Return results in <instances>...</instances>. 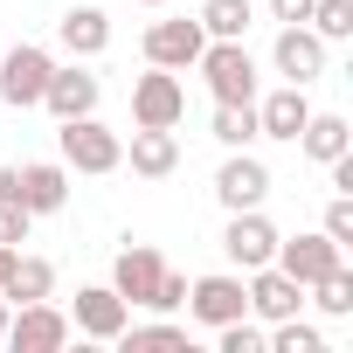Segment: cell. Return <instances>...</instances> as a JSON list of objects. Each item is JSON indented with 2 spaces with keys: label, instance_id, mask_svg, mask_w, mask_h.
<instances>
[{
  "label": "cell",
  "instance_id": "obj_1",
  "mask_svg": "<svg viewBox=\"0 0 353 353\" xmlns=\"http://www.w3.org/2000/svg\"><path fill=\"white\" fill-rule=\"evenodd\" d=\"M0 201H21L28 215H63V208H70V166H63V159L0 166Z\"/></svg>",
  "mask_w": 353,
  "mask_h": 353
},
{
  "label": "cell",
  "instance_id": "obj_2",
  "mask_svg": "<svg viewBox=\"0 0 353 353\" xmlns=\"http://www.w3.org/2000/svg\"><path fill=\"white\" fill-rule=\"evenodd\" d=\"M194 70H201V83H208V97L215 104H256V56L243 49V42H208L201 56H194Z\"/></svg>",
  "mask_w": 353,
  "mask_h": 353
},
{
  "label": "cell",
  "instance_id": "obj_3",
  "mask_svg": "<svg viewBox=\"0 0 353 353\" xmlns=\"http://www.w3.org/2000/svg\"><path fill=\"white\" fill-rule=\"evenodd\" d=\"M56 145H63V166H70V173H118V166H125V139H118L97 111H90V118H63Z\"/></svg>",
  "mask_w": 353,
  "mask_h": 353
},
{
  "label": "cell",
  "instance_id": "obj_4",
  "mask_svg": "<svg viewBox=\"0 0 353 353\" xmlns=\"http://www.w3.org/2000/svg\"><path fill=\"white\" fill-rule=\"evenodd\" d=\"M0 346H14V353H63V346H70V312H63L56 298L14 305V312H8V332H0Z\"/></svg>",
  "mask_w": 353,
  "mask_h": 353
},
{
  "label": "cell",
  "instance_id": "obj_5",
  "mask_svg": "<svg viewBox=\"0 0 353 353\" xmlns=\"http://www.w3.org/2000/svg\"><path fill=\"white\" fill-rule=\"evenodd\" d=\"M49 70H56V56H49L42 42L0 49V104H8V111H28V104H42V90H49Z\"/></svg>",
  "mask_w": 353,
  "mask_h": 353
},
{
  "label": "cell",
  "instance_id": "obj_6",
  "mask_svg": "<svg viewBox=\"0 0 353 353\" xmlns=\"http://www.w3.org/2000/svg\"><path fill=\"white\" fill-rule=\"evenodd\" d=\"M188 118V83L181 70L145 63V77H132V125H181Z\"/></svg>",
  "mask_w": 353,
  "mask_h": 353
},
{
  "label": "cell",
  "instance_id": "obj_7",
  "mask_svg": "<svg viewBox=\"0 0 353 353\" xmlns=\"http://www.w3.org/2000/svg\"><path fill=\"white\" fill-rule=\"evenodd\" d=\"M181 305H188V319H201L208 332H215V325H229V319H243V312H250L243 270H208V277H194Z\"/></svg>",
  "mask_w": 353,
  "mask_h": 353
},
{
  "label": "cell",
  "instance_id": "obj_8",
  "mask_svg": "<svg viewBox=\"0 0 353 353\" xmlns=\"http://www.w3.org/2000/svg\"><path fill=\"white\" fill-rule=\"evenodd\" d=\"M208 49V35H201V21L194 14H173V21H152L145 28V63H159V70H194V56Z\"/></svg>",
  "mask_w": 353,
  "mask_h": 353
},
{
  "label": "cell",
  "instance_id": "obj_9",
  "mask_svg": "<svg viewBox=\"0 0 353 353\" xmlns=\"http://www.w3.org/2000/svg\"><path fill=\"white\" fill-rule=\"evenodd\" d=\"M215 201L236 215V208H263L270 201V166L243 145V152H229L222 159V173H215Z\"/></svg>",
  "mask_w": 353,
  "mask_h": 353
},
{
  "label": "cell",
  "instance_id": "obj_10",
  "mask_svg": "<svg viewBox=\"0 0 353 353\" xmlns=\"http://www.w3.org/2000/svg\"><path fill=\"white\" fill-rule=\"evenodd\" d=\"M222 250H229L236 270H263V263L277 256V229H270V215H263V208H236L229 229H222Z\"/></svg>",
  "mask_w": 353,
  "mask_h": 353
},
{
  "label": "cell",
  "instance_id": "obj_11",
  "mask_svg": "<svg viewBox=\"0 0 353 353\" xmlns=\"http://www.w3.org/2000/svg\"><path fill=\"white\" fill-rule=\"evenodd\" d=\"M243 291H250V319H263V325H277V319L305 312V284H298V277H284L277 263L243 270Z\"/></svg>",
  "mask_w": 353,
  "mask_h": 353
},
{
  "label": "cell",
  "instance_id": "obj_12",
  "mask_svg": "<svg viewBox=\"0 0 353 353\" xmlns=\"http://www.w3.org/2000/svg\"><path fill=\"white\" fill-rule=\"evenodd\" d=\"M125 319H132V305L111 291V284H83L77 291V305H70V332H83V339H118L125 332Z\"/></svg>",
  "mask_w": 353,
  "mask_h": 353
},
{
  "label": "cell",
  "instance_id": "obj_13",
  "mask_svg": "<svg viewBox=\"0 0 353 353\" xmlns=\"http://www.w3.org/2000/svg\"><path fill=\"white\" fill-rule=\"evenodd\" d=\"M270 263H277L284 277H298V284H319L325 270H339V263H346V250H339L325 229H319V236H291V243L277 236V256H270Z\"/></svg>",
  "mask_w": 353,
  "mask_h": 353
},
{
  "label": "cell",
  "instance_id": "obj_14",
  "mask_svg": "<svg viewBox=\"0 0 353 353\" xmlns=\"http://www.w3.org/2000/svg\"><path fill=\"white\" fill-rule=\"evenodd\" d=\"M159 277H166V256H159V250H145V243L118 250V263H111V291H118L125 305H139V312H152Z\"/></svg>",
  "mask_w": 353,
  "mask_h": 353
},
{
  "label": "cell",
  "instance_id": "obj_15",
  "mask_svg": "<svg viewBox=\"0 0 353 353\" xmlns=\"http://www.w3.org/2000/svg\"><path fill=\"white\" fill-rule=\"evenodd\" d=\"M270 63H277V77H284V83H312V77H325V42H319L305 21H291V28H277Z\"/></svg>",
  "mask_w": 353,
  "mask_h": 353
},
{
  "label": "cell",
  "instance_id": "obj_16",
  "mask_svg": "<svg viewBox=\"0 0 353 353\" xmlns=\"http://www.w3.org/2000/svg\"><path fill=\"white\" fill-rule=\"evenodd\" d=\"M97 97H104V83H97L83 63H56V70H49L42 104H49L56 118H90V111H97Z\"/></svg>",
  "mask_w": 353,
  "mask_h": 353
},
{
  "label": "cell",
  "instance_id": "obj_17",
  "mask_svg": "<svg viewBox=\"0 0 353 353\" xmlns=\"http://www.w3.org/2000/svg\"><path fill=\"white\" fill-rule=\"evenodd\" d=\"M305 118H312L305 83H284V90H270V97L256 90V139H298Z\"/></svg>",
  "mask_w": 353,
  "mask_h": 353
},
{
  "label": "cell",
  "instance_id": "obj_18",
  "mask_svg": "<svg viewBox=\"0 0 353 353\" xmlns=\"http://www.w3.org/2000/svg\"><path fill=\"white\" fill-rule=\"evenodd\" d=\"M125 159H132L139 181H166V173L181 166V139H173V125H132Z\"/></svg>",
  "mask_w": 353,
  "mask_h": 353
},
{
  "label": "cell",
  "instance_id": "obj_19",
  "mask_svg": "<svg viewBox=\"0 0 353 353\" xmlns=\"http://www.w3.org/2000/svg\"><path fill=\"white\" fill-rule=\"evenodd\" d=\"M56 42H63L77 63H90V56L111 49V14H104V8H70V14L56 21Z\"/></svg>",
  "mask_w": 353,
  "mask_h": 353
},
{
  "label": "cell",
  "instance_id": "obj_20",
  "mask_svg": "<svg viewBox=\"0 0 353 353\" xmlns=\"http://www.w3.org/2000/svg\"><path fill=\"white\" fill-rule=\"evenodd\" d=\"M291 145H305V159H319V166H325V159L353 152V125H346L339 111H312V118H305V132H298Z\"/></svg>",
  "mask_w": 353,
  "mask_h": 353
},
{
  "label": "cell",
  "instance_id": "obj_21",
  "mask_svg": "<svg viewBox=\"0 0 353 353\" xmlns=\"http://www.w3.org/2000/svg\"><path fill=\"white\" fill-rule=\"evenodd\" d=\"M0 298H8V305L56 298V263H49V256H14V270H8V284H0Z\"/></svg>",
  "mask_w": 353,
  "mask_h": 353
},
{
  "label": "cell",
  "instance_id": "obj_22",
  "mask_svg": "<svg viewBox=\"0 0 353 353\" xmlns=\"http://www.w3.org/2000/svg\"><path fill=\"white\" fill-rule=\"evenodd\" d=\"M194 21H201V35H208V42H243V35H250V21H256V8H250V0H208Z\"/></svg>",
  "mask_w": 353,
  "mask_h": 353
},
{
  "label": "cell",
  "instance_id": "obj_23",
  "mask_svg": "<svg viewBox=\"0 0 353 353\" xmlns=\"http://www.w3.org/2000/svg\"><path fill=\"white\" fill-rule=\"evenodd\" d=\"M305 291H312V305H319L325 319H346V312H353V270H346V263H339V270H325V277H319V284H305Z\"/></svg>",
  "mask_w": 353,
  "mask_h": 353
},
{
  "label": "cell",
  "instance_id": "obj_24",
  "mask_svg": "<svg viewBox=\"0 0 353 353\" xmlns=\"http://www.w3.org/2000/svg\"><path fill=\"white\" fill-rule=\"evenodd\" d=\"M215 139H222L229 152H243V145L256 139V104H215Z\"/></svg>",
  "mask_w": 353,
  "mask_h": 353
},
{
  "label": "cell",
  "instance_id": "obj_25",
  "mask_svg": "<svg viewBox=\"0 0 353 353\" xmlns=\"http://www.w3.org/2000/svg\"><path fill=\"white\" fill-rule=\"evenodd\" d=\"M319 42H346L353 35V0H312V21H305Z\"/></svg>",
  "mask_w": 353,
  "mask_h": 353
},
{
  "label": "cell",
  "instance_id": "obj_26",
  "mask_svg": "<svg viewBox=\"0 0 353 353\" xmlns=\"http://www.w3.org/2000/svg\"><path fill=\"white\" fill-rule=\"evenodd\" d=\"M118 346H188V325H173V319H159V325H132L125 319V332H118Z\"/></svg>",
  "mask_w": 353,
  "mask_h": 353
},
{
  "label": "cell",
  "instance_id": "obj_27",
  "mask_svg": "<svg viewBox=\"0 0 353 353\" xmlns=\"http://www.w3.org/2000/svg\"><path fill=\"white\" fill-rule=\"evenodd\" d=\"M319 229H325V236H332L339 250H353V194H332V201H325V222H319Z\"/></svg>",
  "mask_w": 353,
  "mask_h": 353
},
{
  "label": "cell",
  "instance_id": "obj_28",
  "mask_svg": "<svg viewBox=\"0 0 353 353\" xmlns=\"http://www.w3.org/2000/svg\"><path fill=\"white\" fill-rule=\"evenodd\" d=\"M28 229H35V215H28L21 201H0V243L21 250V243H28Z\"/></svg>",
  "mask_w": 353,
  "mask_h": 353
},
{
  "label": "cell",
  "instance_id": "obj_29",
  "mask_svg": "<svg viewBox=\"0 0 353 353\" xmlns=\"http://www.w3.org/2000/svg\"><path fill=\"white\" fill-rule=\"evenodd\" d=\"M181 298H188V277L166 263V277H159V291H152V312H181Z\"/></svg>",
  "mask_w": 353,
  "mask_h": 353
},
{
  "label": "cell",
  "instance_id": "obj_30",
  "mask_svg": "<svg viewBox=\"0 0 353 353\" xmlns=\"http://www.w3.org/2000/svg\"><path fill=\"white\" fill-rule=\"evenodd\" d=\"M270 21L291 28V21H312V0H270Z\"/></svg>",
  "mask_w": 353,
  "mask_h": 353
},
{
  "label": "cell",
  "instance_id": "obj_31",
  "mask_svg": "<svg viewBox=\"0 0 353 353\" xmlns=\"http://www.w3.org/2000/svg\"><path fill=\"white\" fill-rule=\"evenodd\" d=\"M14 256H21V250H8V243H0V284H8V270H14Z\"/></svg>",
  "mask_w": 353,
  "mask_h": 353
},
{
  "label": "cell",
  "instance_id": "obj_32",
  "mask_svg": "<svg viewBox=\"0 0 353 353\" xmlns=\"http://www.w3.org/2000/svg\"><path fill=\"white\" fill-rule=\"evenodd\" d=\"M8 312H14V305H8V298H0V332H8Z\"/></svg>",
  "mask_w": 353,
  "mask_h": 353
},
{
  "label": "cell",
  "instance_id": "obj_33",
  "mask_svg": "<svg viewBox=\"0 0 353 353\" xmlns=\"http://www.w3.org/2000/svg\"><path fill=\"white\" fill-rule=\"evenodd\" d=\"M139 8H166V0H139Z\"/></svg>",
  "mask_w": 353,
  "mask_h": 353
}]
</instances>
